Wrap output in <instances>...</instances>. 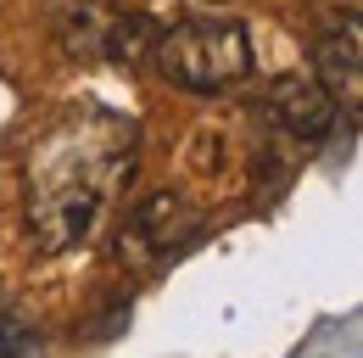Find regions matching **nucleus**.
Here are the masks:
<instances>
[{
  "mask_svg": "<svg viewBox=\"0 0 363 358\" xmlns=\"http://www.w3.org/2000/svg\"><path fill=\"white\" fill-rule=\"evenodd\" d=\"M135 129L123 118L84 112L62 129H50L28 163V235L40 252L79 246L101 219V202L129 174Z\"/></svg>",
  "mask_w": 363,
  "mask_h": 358,
  "instance_id": "nucleus-1",
  "label": "nucleus"
},
{
  "mask_svg": "<svg viewBox=\"0 0 363 358\" xmlns=\"http://www.w3.org/2000/svg\"><path fill=\"white\" fill-rule=\"evenodd\" d=\"M151 56L168 85L190 95H224L252 73V34L229 17H190V23H174L168 34H157Z\"/></svg>",
  "mask_w": 363,
  "mask_h": 358,
  "instance_id": "nucleus-2",
  "label": "nucleus"
},
{
  "mask_svg": "<svg viewBox=\"0 0 363 358\" xmlns=\"http://www.w3.org/2000/svg\"><path fill=\"white\" fill-rule=\"evenodd\" d=\"M196 235H201V207L179 190H151L145 202H135V213L118 229V258L129 268H157L179 258Z\"/></svg>",
  "mask_w": 363,
  "mask_h": 358,
  "instance_id": "nucleus-3",
  "label": "nucleus"
},
{
  "mask_svg": "<svg viewBox=\"0 0 363 358\" xmlns=\"http://www.w3.org/2000/svg\"><path fill=\"white\" fill-rule=\"evenodd\" d=\"M313 79L335 101V112L363 118V17L347 11L313 40Z\"/></svg>",
  "mask_w": 363,
  "mask_h": 358,
  "instance_id": "nucleus-4",
  "label": "nucleus"
},
{
  "mask_svg": "<svg viewBox=\"0 0 363 358\" xmlns=\"http://www.w3.org/2000/svg\"><path fill=\"white\" fill-rule=\"evenodd\" d=\"M269 118L291 140H324L335 129V101L324 95L318 79H302V73H285L269 85Z\"/></svg>",
  "mask_w": 363,
  "mask_h": 358,
  "instance_id": "nucleus-5",
  "label": "nucleus"
},
{
  "mask_svg": "<svg viewBox=\"0 0 363 358\" xmlns=\"http://www.w3.org/2000/svg\"><path fill=\"white\" fill-rule=\"evenodd\" d=\"M123 28V11L106 0H56L50 6V34L67 56H112Z\"/></svg>",
  "mask_w": 363,
  "mask_h": 358,
  "instance_id": "nucleus-6",
  "label": "nucleus"
},
{
  "mask_svg": "<svg viewBox=\"0 0 363 358\" xmlns=\"http://www.w3.org/2000/svg\"><path fill=\"white\" fill-rule=\"evenodd\" d=\"M23 353H34V330L17 308L0 303V358H23Z\"/></svg>",
  "mask_w": 363,
  "mask_h": 358,
  "instance_id": "nucleus-7",
  "label": "nucleus"
}]
</instances>
